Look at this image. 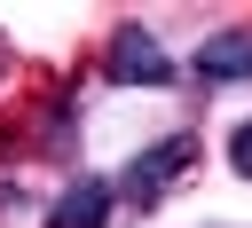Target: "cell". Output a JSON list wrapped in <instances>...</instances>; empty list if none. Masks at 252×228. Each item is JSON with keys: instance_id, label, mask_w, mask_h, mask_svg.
I'll return each instance as SVG.
<instances>
[{"instance_id": "obj_1", "label": "cell", "mask_w": 252, "mask_h": 228, "mask_svg": "<svg viewBox=\"0 0 252 228\" xmlns=\"http://www.w3.org/2000/svg\"><path fill=\"white\" fill-rule=\"evenodd\" d=\"M102 71H110L118 86H165V79H173V55H165V47L150 39V31H134V24H126V31L110 39Z\"/></svg>"}, {"instance_id": "obj_2", "label": "cell", "mask_w": 252, "mask_h": 228, "mask_svg": "<svg viewBox=\"0 0 252 228\" xmlns=\"http://www.w3.org/2000/svg\"><path fill=\"white\" fill-rule=\"evenodd\" d=\"M181 165H197V142H189V134H165L158 149H142V157L126 165V197H134V204H158Z\"/></svg>"}, {"instance_id": "obj_3", "label": "cell", "mask_w": 252, "mask_h": 228, "mask_svg": "<svg viewBox=\"0 0 252 228\" xmlns=\"http://www.w3.org/2000/svg\"><path fill=\"white\" fill-rule=\"evenodd\" d=\"M110 204H118V189H110L102 173H79V181L47 204V228H102V220H110Z\"/></svg>"}, {"instance_id": "obj_4", "label": "cell", "mask_w": 252, "mask_h": 228, "mask_svg": "<svg viewBox=\"0 0 252 228\" xmlns=\"http://www.w3.org/2000/svg\"><path fill=\"white\" fill-rule=\"evenodd\" d=\"M197 79H205V86L252 79V31H213V39L197 47Z\"/></svg>"}, {"instance_id": "obj_5", "label": "cell", "mask_w": 252, "mask_h": 228, "mask_svg": "<svg viewBox=\"0 0 252 228\" xmlns=\"http://www.w3.org/2000/svg\"><path fill=\"white\" fill-rule=\"evenodd\" d=\"M228 173H244V181H252V118L228 134Z\"/></svg>"}]
</instances>
